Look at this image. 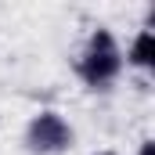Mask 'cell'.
<instances>
[{
  "label": "cell",
  "instance_id": "cell-1",
  "mask_svg": "<svg viewBox=\"0 0 155 155\" xmlns=\"http://www.w3.org/2000/svg\"><path fill=\"white\" fill-rule=\"evenodd\" d=\"M76 76L87 90H112L119 83V76L126 72L123 65V43L108 25H94L83 47L76 51Z\"/></svg>",
  "mask_w": 155,
  "mask_h": 155
},
{
  "label": "cell",
  "instance_id": "cell-2",
  "mask_svg": "<svg viewBox=\"0 0 155 155\" xmlns=\"http://www.w3.org/2000/svg\"><path fill=\"white\" fill-rule=\"evenodd\" d=\"M22 141H25V152L33 155H65L76 144V130L58 108H40L29 116Z\"/></svg>",
  "mask_w": 155,
  "mask_h": 155
},
{
  "label": "cell",
  "instance_id": "cell-3",
  "mask_svg": "<svg viewBox=\"0 0 155 155\" xmlns=\"http://www.w3.org/2000/svg\"><path fill=\"white\" fill-rule=\"evenodd\" d=\"M123 65L141 72V76H148L155 69V33H152V25H141L134 33V40L123 47Z\"/></svg>",
  "mask_w": 155,
  "mask_h": 155
},
{
  "label": "cell",
  "instance_id": "cell-4",
  "mask_svg": "<svg viewBox=\"0 0 155 155\" xmlns=\"http://www.w3.org/2000/svg\"><path fill=\"white\" fill-rule=\"evenodd\" d=\"M137 155H155V141L152 137H144V141L137 144Z\"/></svg>",
  "mask_w": 155,
  "mask_h": 155
},
{
  "label": "cell",
  "instance_id": "cell-5",
  "mask_svg": "<svg viewBox=\"0 0 155 155\" xmlns=\"http://www.w3.org/2000/svg\"><path fill=\"white\" fill-rule=\"evenodd\" d=\"M90 155H119V152H112V148H97V152H90Z\"/></svg>",
  "mask_w": 155,
  "mask_h": 155
}]
</instances>
